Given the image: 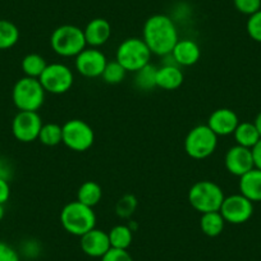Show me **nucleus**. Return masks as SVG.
<instances>
[{"instance_id":"nucleus-1","label":"nucleus","mask_w":261,"mask_h":261,"mask_svg":"<svg viewBox=\"0 0 261 261\" xmlns=\"http://www.w3.org/2000/svg\"><path fill=\"white\" fill-rule=\"evenodd\" d=\"M142 40L150 51L159 57H167L178 42V30L174 21L165 14H154L144 24Z\"/></svg>"},{"instance_id":"nucleus-2","label":"nucleus","mask_w":261,"mask_h":261,"mask_svg":"<svg viewBox=\"0 0 261 261\" xmlns=\"http://www.w3.org/2000/svg\"><path fill=\"white\" fill-rule=\"evenodd\" d=\"M60 223L65 232L81 237L85 233L94 229L96 225V215L94 207L82 204L80 201L68 202L60 212Z\"/></svg>"},{"instance_id":"nucleus-3","label":"nucleus","mask_w":261,"mask_h":261,"mask_svg":"<svg viewBox=\"0 0 261 261\" xmlns=\"http://www.w3.org/2000/svg\"><path fill=\"white\" fill-rule=\"evenodd\" d=\"M224 199V191L212 180H199L188 191V202L201 214L219 212Z\"/></svg>"},{"instance_id":"nucleus-4","label":"nucleus","mask_w":261,"mask_h":261,"mask_svg":"<svg viewBox=\"0 0 261 261\" xmlns=\"http://www.w3.org/2000/svg\"><path fill=\"white\" fill-rule=\"evenodd\" d=\"M50 46L59 57L76 58L87 46L84 30L74 24H62L53 31Z\"/></svg>"},{"instance_id":"nucleus-5","label":"nucleus","mask_w":261,"mask_h":261,"mask_svg":"<svg viewBox=\"0 0 261 261\" xmlns=\"http://www.w3.org/2000/svg\"><path fill=\"white\" fill-rule=\"evenodd\" d=\"M45 94L39 79L24 76L13 86L12 99L19 112H37L44 104Z\"/></svg>"},{"instance_id":"nucleus-6","label":"nucleus","mask_w":261,"mask_h":261,"mask_svg":"<svg viewBox=\"0 0 261 261\" xmlns=\"http://www.w3.org/2000/svg\"><path fill=\"white\" fill-rule=\"evenodd\" d=\"M151 55L152 53L144 40L140 37H128L118 46L115 60L125 71L135 73L149 64Z\"/></svg>"},{"instance_id":"nucleus-7","label":"nucleus","mask_w":261,"mask_h":261,"mask_svg":"<svg viewBox=\"0 0 261 261\" xmlns=\"http://www.w3.org/2000/svg\"><path fill=\"white\" fill-rule=\"evenodd\" d=\"M218 146V136L207 124L193 127L186 136L185 151L190 158L202 160L213 155Z\"/></svg>"},{"instance_id":"nucleus-8","label":"nucleus","mask_w":261,"mask_h":261,"mask_svg":"<svg viewBox=\"0 0 261 261\" xmlns=\"http://www.w3.org/2000/svg\"><path fill=\"white\" fill-rule=\"evenodd\" d=\"M62 142L72 151L84 152L94 145V129L85 120L71 119L62 125Z\"/></svg>"},{"instance_id":"nucleus-9","label":"nucleus","mask_w":261,"mask_h":261,"mask_svg":"<svg viewBox=\"0 0 261 261\" xmlns=\"http://www.w3.org/2000/svg\"><path fill=\"white\" fill-rule=\"evenodd\" d=\"M39 81L46 92L53 95H62L72 89L74 76L68 65L63 63H51L47 64L45 71L40 76Z\"/></svg>"},{"instance_id":"nucleus-10","label":"nucleus","mask_w":261,"mask_h":261,"mask_svg":"<svg viewBox=\"0 0 261 261\" xmlns=\"http://www.w3.org/2000/svg\"><path fill=\"white\" fill-rule=\"evenodd\" d=\"M219 213L229 224H243L253 215V202L241 193L225 196Z\"/></svg>"},{"instance_id":"nucleus-11","label":"nucleus","mask_w":261,"mask_h":261,"mask_svg":"<svg viewBox=\"0 0 261 261\" xmlns=\"http://www.w3.org/2000/svg\"><path fill=\"white\" fill-rule=\"evenodd\" d=\"M42 124L44 123L37 112H18L12 122V132L19 142L29 144L39 140Z\"/></svg>"},{"instance_id":"nucleus-12","label":"nucleus","mask_w":261,"mask_h":261,"mask_svg":"<svg viewBox=\"0 0 261 261\" xmlns=\"http://www.w3.org/2000/svg\"><path fill=\"white\" fill-rule=\"evenodd\" d=\"M107 64V57L97 47H86L74 59L76 69L79 71L80 74H82L86 79L101 77Z\"/></svg>"},{"instance_id":"nucleus-13","label":"nucleus","mask_w":261,"mask_h":261,"mask_svg":"<svg viewBox=\"0 0 261 261\" xmlns=\"http://www.w3.org/2000/svg\"><path fill=\"white\" fill-rule=\"evenodd\" d=\"M225 169L236 177H242L247 172L255 168L251 149L234 145L227 151L224 158Z\"/></svg>"},{"instance_id":"nucleus-14","label":"nucleus","mask_w":261,"mask_h":261,"mask_svg":"<svg viewBox=\"0 0 261 261\" xmlns=\"http://www.w3.org/2000/svg\"><path fill=\"white\" fill-rule=\"evenodd\" d=\"M80 246L87 256L99 258H101L112 248L109 234L104 230L96 229V228L80 237Z\"/></svg>"},{"instance_id":"nucleus-15","label":"nucleus","mask_w":261,"mask_h":261,"mask_svg":"<svg viewBox=\"0 0 261 261\" xmlns=\"http://www.w3.org/2000/svg\"><path fill=\"white\" fill-rule=\"evenodd\" d=\"M238 124H240L238 115L236 114L234 110L228 108L214 110L207 119V125L218 137L233 135Z\"/></svg>"},{"instance_id":"nucleus-16","label":"nucleus","mask_w":261,"mask_h":261,"mask_svg":"<svg viewBox=\"0 0 261 261\" xmlns=\"http://www.w3.org/2000/svg\"><path fill=\"white\" fill-rule=\"evenodd\" d=\"M170 55L179 67H191L200 60L201 49H200L199 44L193 41L192 39H183L178 40Z\"/></svg>"},{"instance_id":"nucleus-17","label":"nucleus","mask_w":261,"mask_h":261,"mask_svg":"<svg viewBox=\"0 0 261 261\" xmlns=\"http://www.w3.org/2000/svg\"><path fill=\"white\" fill-rule=\"evenodd\" d=\"M87 46L100 47L109 41L112 36V26L105 18H94L84 30Z\"/></svg>"},{"instance_id":"nucleus-18","label":"nucleus","mask_w":261,"mask_h":261,"mask_svg":"<svg viewBox=\"0 0 261 261\" xmlns=\"http://www.w3.org/2000/svg\"><path fill=\"white\" fill-rule=\"evenodd\" d=\"M183 72L177 64H163L156 72V87L167 91H173L182 86Z\"/></svg>"},{"instance_id":"nucleus-19","label":"nucleus","mask_w":261,"mask_h":261,"mask_svg":"<svg viewBox=\"0 0 261 261\" xmlns=\"http://www.w3.org/2000/svg\"><path fill=\"white\" fill-rule=\"evenodd\" d=\"M240 193L252 202H261V170L251 169L240 177Z\"/></svg>"},{"instance_id":"nucleus-20","label":"nucleus","mask_w":261,"mask_h":261,"mask_svg":"<svg viewBox=\"0 0 261 261\" xmlns=\"http://www.w3.org/2000/svg\"><path fill=\"white\" fill-rule=\"evenodd\" d=\"M233 136H234L237 145L247 147V149H252L261 139L253 122H240Z\"/></svg>"},{"instance_id":"nucleus-21","label":"nucleus","mask_w":261,"mask_h":261,"mask_svg":"<svg viewBox=\"0 0 261 261\" xmlns=\"http://www.w3.org/2000/svg\"><path fill=\"white\" fill-rule=\"evenodd\" d=\"M102 190L101 186L94 180H86L80 186L77 191V201L87 205L90 207H94L101 201Z\"/></svg>"},{"instance_id":"nucleus-22","label":"nucleus","mask_w":261,"mask_h":261,"mask_svg":"<svg viewBox=\"0 0 261 261\" xmlns=\"http://www.w3.org/2000/svg\"><path fill=\"white\" fill-rule=\"evenodd\" d=\"M225 227V220L222 217L219 212L213 213H205L201 214V219H200V228H201L202 233L207 237H218L222 234Z\"/></svg>"},{"instance_id":"nucleus-23","label":"nucleus","mask_w":261,"mask_h":261,"mask_svg":"<svg viewBox=\"0 0 261 261\" xmlns=\"http://www.w3.org/2000/svg\"><path fill=\"white\" fill-rule=\"evenodd\" d=\"M109 234L110 246L113 248H120V250H128L132 241H134V230L130 229L129 225L118 224L114 225L108 232Z\"/></svg>"},{"instance_id":"nucleus-24","label":"nucleus","mask_w":261,"mask_h":261,"mask_svg":"<svg viewBox=\"0 0 261 261\" xmlns=\"http://www.w3.org/2000/svg\"><path fill=\"white\" fill-rule=\"evenodd\" d=\"M22 71H23L24 76L32 77V79H40L42 72L46 68V60L44 57L36 53H31L27 54L26 57L22 59Z\"/></svg>"},{"instance_id":"nucleus-25","label":"nucleus","mask_w":261,"mask_h":261,"mask_svg":"<svg viewBox=\"0 0 261 261\" xmlns=\"http://www.w3.org/2000/svg\"><path fill=\"white\" fill-rule=\"evenodd\" d=\"M156 72L158 67L152 64L145 65L144 68L135 72V85L139 90L150 91L156 87Z\"/></svg>"},{"instance_id":"nucleus-26","label":"nucleus","mask_w":261,"mask_h":261,"mask_svg":"<svg viewBox=\"0 0 261 261\" xmlns=\"http://www.w3.org/2000/svg\"><path fill=\"white\" fill-rule=\"evenodd\" d=\"M19 40V30L13 22L0 19V50L13 47Z\"/></svg>"},{"instance_id":"nucleus-27","label":"nucleus","mask_w":261,"mask_h":261,"mask_svg":"<svg viewBox=\"0 0 261 261\" xmlns=\"http://www.w3.org/2000/svg\"><path fill=\"white\" fill-rule=\"evenodd\" d=\"M63 140V129L62 125L58 123H46L42 124L41 130L39 135V141L45 146H57L62 144Z\"/></svg>"},{"instance_id":"nucleus-28","label":"nucleus","mask_w":261,"mask_h":261,"mask_svg":"<svg viewBox=\"0 0 261 261\" xmlns=\"http://www.w3.org/2000/svg\"><path fill=\"white\" fill-rule=\"evenodd\" d=\"M137 206H139V202H137L136 196L125 193L115 204V214L122 219H129L135 214Z\"/></svg>"},{"instance_id":"nucleus-29","label":"nucleus","mask_w":261,"mask_h":261,"mask_svg":"<svg viewBox=\"0 0 261 261\" xmlns=\"http://www.w3.org/2000/svg\"><path fill=\"white\" fill-rule=\"evenodd\" d=\"M125 74H127V71L117 60H113V62H108L101 74V79L108 85H118L125 79Z\"/></svg>"},{"instance_id":"nucleus-30","label":"nucleus","mask_w":261,"mask_h":261,"mask_svg":"<svg viewBox=\"0 0 261 261\" xmlns=\"http://www.w3.org/2000/svg\"><path fill=\"white\" fill-rule=\"evenodd\" d=\"M246 30H247L248 36H250L253 41L260 42L261 44V9L248 17Z\"/></svg>"},{"instance_id":"nucleus-31","label":"nucleus","mask_w":261,"mask_h":261,"mask_svg":"<svg viewBox=\"0 0 261 261\" xmlns=\"http://www.w3.org/2000/svg\"><path fill=\"white\" fill-rule=\"evenodd\" d=\"M233 4L240 13L248 17L261 9V0H233Z\"/></svg>"},{"instance_id":"nucleus-32","label":"nucleus","mask_w":261,"mask_h":261,"mask_svg":"<svg viewBox=\"0 0 261 261\" xmlns=\"http://www.w3.org/2000/svg\"><path fill=\"white\" fill-rule=\"evenodd\" d=\"M100 261H134L130 253L127 250H120V248H110Z\"/></svg>"},{"instance_id":"nucleus-33","label":"nucleus","mask_w":261,"mask_h":261,"mask_svg":"<svg viewBox=\"0 0 261 261\" xmlns=\"http://www.w3.org/2000/svg\"><path fill=\"white\" fill-rule=\"evenodd\" d=\"M0 261H19L18 252L3 241H0Z\"/></svg>"},{"instance_id":"nucleus-34","label":"nucleus","mask_w":261,"mask_h":261,"mask_svg":"<svg viewBox=\"0 0 261 261\" xmlns=\"http://www.w3.org/2000/svg\"><path fill=\"white\" fill-rule=\"evenodd\" d=\"M11 197V187L8 180L0 178V204L4 205Z\"/></svg>"},{"instance_id":"nucleus-35","label":"nucleus","mask_w":261,"mask_h":261,"mask_svg":"<svg viewBox=\"0 0 261 261\" xmlns=\"http://www.w3.org/2000/svg\"><path fill=\"white\" fill-rule=\"evenodd\" d=\"M252 151V158H253V165H255L256 169L261 170V139L255 146L251 149Z\"/></svg>"},{"instance_id":"nucleus-36","label":"nucleus","mask_w":261,"mask_h":261,"mask_svg":"<svg viewBox=\"0 0 261 261\" xmlns=\"http://www.w3.org/2000/svg\"><path fill=\"white\" fill-rule=\"evenodd\" d=\"M12 177V169L9 168L8 164H6V163H2V160H0V178H3V179L8 180L11 179Z\"/></svg>"},{"instance_id":"nucleus-37","label":"nucleus","mask_w":261,"mask_h":261,"mask_svg":"<svg viewBox=\"0 0 261 261\" xmlns=\"http://www.w3.org/2000/svg\"><path fill=\"white\" fill-rule=\"evenodd\" d=\"M253 124L256 125V128H257V130H258V135H260V137H261V112L256 115L255 120H253Z\"/></svg>"},{"instance_id":"nucleus-38","label":"nucleus","mask_w":261,"mask_h":261,"mask_svg":"<svg viewBox=\"0 0 261 261\" xmlns=\"http://www.w3.org/2000/svg\"><path fill=\"white\" fill-rule=\"evenodd\" d=\"M4 215H6V209H4V205L0 204V222L3 220Z\"/></svg>"}]
</instances>
